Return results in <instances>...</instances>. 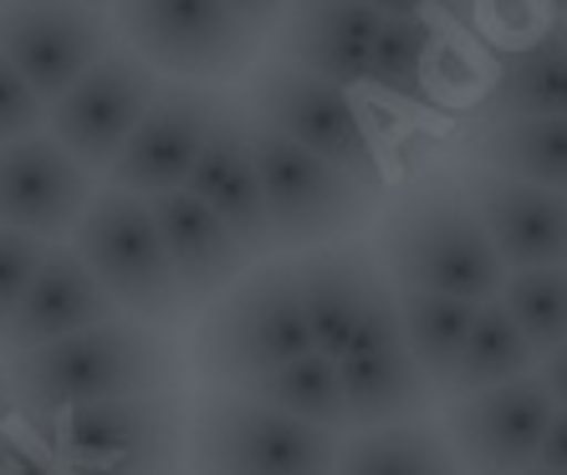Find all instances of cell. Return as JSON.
Segmentation results:
<instances>
[{
  "label": "cell",
  "mask_w": 567,
  "mask_h": 475,
  "mask_svg": "<svg viewBox=\"0 0 567 475\" xmlns=\"http://www.w3.org/2000/svg\"><path fill=\"white\" fill-rule=\"evenodd\" d=\"M11 394L16 410L37 430L78 404H103V399L164 394L179 389V353L154 322L144 317H113L103 328L72 332L56 343L21 348L11 353Z\"/></svg>",
  "instance_id": "6da1fadb"
},
{
  "label": "cell",
  "mask_w": 567,
  "mask_h": 475,
  "mask_svg": "<svg viewBox=\"0 0 567 475\" xmlns=\"http://www.w3.org/2000/svg\"><path fill=\"white\" fill-rule=\"evenodd\" d=\"M379 261L399 287L496 302L512 266L502 261L471 189L450 174H420L379 220Z\"/></svg>",
  "instance_id": "7a4b0ae2"
},
{
  "label": "cell",
  "mask_w": 567,
  "mask_h": 475,
  "mask_svg": "<svg viewBox=\"0 0 567 475\" xmlns=\"http://www.w3.org/2000/svg\"><path fill=\"white\" fill-rule=\"evenodd\" d=\"M312 348L317 338L297 287V261H271L246 271L210 307L195 338V369L215 389H256Z\"/></svg>",
  "instance_id": "3957f363"
},
{
  "label": "cell",
  "mask_w": 567,
  "mask_h": 475,
  "mask_svg": "<svg viewBox=\"0 0 567 475\" xmlns=\"http://www.w3.org/2000/svg\"><path fill=\"white\" fill-rule=\"evenodd\" d=\"M343 435L266 404L251 389H205L189 414V475H338Z\"/></svg>",
  "instance_id": "277c9868"
},
{
  "label": "cell",
  "mask_w": 567,
  "mask_h": 475,
  "mask_svg": "<svg viewBox=\"0 0 567 475\" xmlns=\"http://www.w3.org/2000/svg\"><path fill=\"white\" fill-rule=\"evenodd\" d=\"M256 164H261L266 215H271V246L277 251H317V246L348 240L353 230H363L373 220L379 189L261 118H256Z\"/></svg>",
  "instance_id": "5b68a950"
},
{
  "label": "cell",
  "mask_w": 567,
  "mask_h": 475,
  "mask_svg": "<svg viewBox=\"0 0 567 475\" xmlns=\"http://www.w3.org/2000/svg\"><path fill=\"white\" fill-rule=\"evenodd\" d=\"M72 246L97 271V281L118 297L123 312L144 317V322H174L189 312L185 281L174 271V256L164 246L148 195H133L118 185L97 189L87 215L72 230Z\"/></svg>",
  "instance_id": "8992f818"
},
{
  "label": "cell",
  "mask_w": 567,
  "mask_h": 475,
  "mask_svg": "<svg viewBox=\"0 0 567 475\" xmlns=\"http://www.w3.org/2000/svg\"><path fill=\"white\" fill-rule=\"evenodd\" d=\"M41 435L52 440L56 461L78 475H154L179 465L189 445V414L179 404V389H164L78 404L56 414Z\"/></svg>",
  "instance_id": "52a82bcc"
},
{
  "label": "cell",
  "mask_w": 567,
  "mask_h": 475,
  "mask_svg": "<svg viewBox=\"0 0 567 475\" xmlns=\"http://www.w3.org/2000/svg\"><path fill=\"white\" fill-rule=\"evenodd\" d=\"M113 21L164 78L210 87L251 72L261 52V37L225 0H118Z\"/></svg>",
  "instance_id": "ba28073f"
},
{
  "label": "cell",
  "mask_w": 567,
  "mask_h": 475,
  "mask_svg": "<svg viewBox=\"0 0 567 475\" xmlns=\"http://www.w3.org/2000/svg\"><path fill=\"white\" fill-rule=\"evenodd\" d=\"M246 107H251L261 123H271V128H281L287 138H297L302 148L332 158V164H343V169L358 174L363 185L383 189L379 185V154H373L369 133H363V118H358V107L348 103V93L338 82L271 56V62L251 66Z\"/></svg>",
  "instance_id": "9c48e42d"
},
{
  "label": "cell",
  "mask_w": 567,
  "mask_h": 475,
  "mask_svg": "<svg viewBox=\"0 0 567 475\" xmlns=\"http://www.w3.org/2000/svg\"><path fill=\"white\" fill-rule=\"evenodd\" d=\"M0 47L52 107L107 52H118V21L87 0H6Z\"/></svg>",
  "instance_id": "30bf717a"
},
{
  "label": "cell",
  "mask_w": 567,
  "mask_h": 475,
  "mask_svg": "<svg viewBox=\"0 0 567 475\" xmlns=\"http://www.w3.org/2000/svg\"><path fill=\"white\" fill-rule=\"evenodd\" d=\"M158 87H164V82H158V66L148 62L144 52L118 47V52H107L78 87H66V93L56 97L52 113H47V128H52V138L78 158L87 174H107L113 158L123 154V144L133 138V128L144 123Z\"/></svg>",
  "instance_id": "8fae6325"
},
{
  "label": "cell",
  "mask_w": 567,
  "mask_h": 475,
  "mask_svg": "<svg viewBox=\"0 0 567 475\" xmlns=\"http://www.w3.org/2000/svg\"><path fill=\"white\" fill-rule=\"evenodd\" d=\"M225 103H230V93L210 87V82H185V78L164 82L158 97L148 103L144 123L133 128V138L123 144V154L113 158V169L103 179L118 189H133V195L185 189L205 144H210L215 123H220Z\"/></svg>",
  "instance_id": "7c38bea8"
},
{
  "label": "cell",
  "mask_w": 567,
  "mask_h": 475,
  "mask_svg": "<svg viewBox=\"0 0 567 475\" xmlns=\"http://www.w3.org/2000/svg\"><path fill=\"white\" fill-rule=\"evenodd\" d=\"M557 410L563 404H557L553 383L537 369L496 389L455 394V404L445 410V435L471 475H516L537 465Z\"/></svg>",
  "instance_id": "4fadbf2b"
},
{
  "label": "cell",
  "mask_w": 567,
  "mask_h": 475,
  "mask_svg": "<svg viewBox=\"0 0 567 475\" xmlns=\"http://www.w3.org/2000/svg\"><path fill=\"white\" fill-rule=\"evenodd\" d=\"M338 373H343L353 430L420 420V414L430 410V399H435L440 389L430 383V373L420 369V358L410 353L404 317H399V287H389L379 297V307L369 312V322H363V332L353 338V348L338 358Z\"/></svg>",
  "instance_id": "5bb4252c"
},
{
  "label": "cell",
  "mask_w": 567,
  "mask_h": 475,
  "mask_svg": "<svg viewBox=\"0 0 567 475\" xmlns=\"http://www.w3.org/2000/svg\"><path fill=\"white\" fill-rule=\"evenodd\" d=\"M93 174L52 138V128L0 144V225L66 240L93 205Z\"/></svg>",
  "instance_id": "9a60e30c"
},
{
  "label": "cell",
  "mask_w": 567,
  "mask_h": 475,
  "mask_svg": "<svg viewBox=\"0 0 567 475\" xmlns=\"http://www.w3.org/2000/svg\"><path fill=\"white\" fill-rule=\"evenodd\" d=\"M461 185L471 189L475 210L486 220L496 251L512 271H537V266H567V195L542 189L512 174H496L486 164H465Z\"/></svg>",
  "instance_id": "2e32d148"
},
{
  "label": "cell",
  "mask_w": 567,
  "mask_h": 475,
  "mask_svg": "<svg viewBox=\"0 0 567 475\" xmlns=\"http://www.w3.org/2000/svg\"><path fill=\"white\" fill-rule=\"evenodd\" d=\"M251 256L277 251L271 246V215H266V189H261V164H256V113L240 97H230L215 123L210 144L199 154L189 185Z\"/></svg>",
  "instance_id": "e0dca14e"
},
{
  "label": "cell",
  "mask_w": 567,
  "mask_h": 475,
  "mask_svg": "<svg viewBox=\"0 0 567 475\" xmlns=\"http://www.w3.org/2000/svg\"><path fill=\"white\" fill-rule=\"evenodd\" d=\"M297 287H302V307L317 348L343 358L353 348V338L363 332L369 312L379 307V297L394 287V277H389L383 261H373L369 246L332 240V246L297 256Z\"/></svg>",
  "instance_id": "ac0fdd59"
},
{
  "label": "cell",
  "mask_w": 567,
  "mask_h": 475,
  "mask_svg": "<svg viewBox=\"0 0 567 475\" xmlns=\"http://www.w3.org/2000/svg\"><path fill=\"white\" fill-rule=\"evenodd\" d=\"M383 21L389 16L373 0H291L277 31V56L338 87H358L373 72Z\"/></svg>",
  "instance_id": "d6986e66"
},
{
  "label": "cell",
  "mask_w": 567,
  "mask_h": 475,
  "mask_svg": "<svg viewBox=\"0 0 567 475\" xmlns=\"http://www.w3.org/2000/svg\"><path fill=\"white\" fill-rule=\"evenodd\" d=\"M113 317H123L118 297L97 281V271L82 261L78 246L52 240V251H47L37 281L21 297V307H16L11 328H6L0 343L11 348V353H21V348H41V343H56V338H72V332L103 328Z\"/></svg>",
  "instance_id": "ffe728a7"
},
{
  "label": "cell",
  "mask_w": 567,
  "mask_h": 475,
  "mask_svg": "<svg viewBox=\"0 0 567 475\" xmlns=\"http://www.w3.org/2000/svg\"><path fill=\"white\" fill-rule=\"evenodd\" d=\"M148 205H154V220L174 256V271L185 281L189 307L220 302L251 266V251L240 246V236L195 189H164V195H148Z\"/></svg>",
  "instance_id": "44dd1931"
},
{
  "label": "cell",
  "mask_w": 567,
  "mask_h": 475,
  "mask_svg": "<svg viewBox=\"0 0 567 475\" xmlns=\"http://www.w3.org/2000/svg\"><path fill=\"white\" fill-rule=\"evenodd\" d=\"M481 118H567V21L506 56Z\"/></svg>",
  "instance_id": "7402d4cb"
},
{
  "label": "cell",
  "mask_w": 567,
  "mask_h": 475,
  "mask_svg": "<svg viewBox=\"0 0 567 475\" xmlns=\"http://www.w3.org/2000/svg\"><path fill=\"white\" fill-rule=\"evenodd\" d=\"M338 475H471L450 445L445 424L399 420L379 430H353L338 455Z\"/></svg>",
  "instance_id": "603a6c76"
},
{
  "label": "cell",
  "mask_w": 567,
  "mask_h": 475,
  "mask_svg": "<svg viewBox=\"0 0 567 475\" xmlns=\"http://www.w3.org/2000/svg\"><path fill=\"white\" fill-rule=\"evenodd\" d=\"M471 154L496 174L567 195V118H486Z\"/></svg>",
  "instance_id": "cb8c5ba5"
},
{
  "label": "cell",
  "mask_w": 567,
  "mask_h": 475,
  "mask_svg": "<svg viewBox=\"0 0 567 475\" xmlns=\"http://www.w3.org/2000/svg\"><path fill=\"white\" fill-rule=\"evenodd\" d=\"M399 317H404L410 353L420 358V369L430 373V383L450 389L455 369H461L465 343H471L475 317H481V302H471V297H445V291L399 287Z\"/></svg>",
  "instance_id": "d4e9b609"
},
{
  "label": "cell",
  "mask_w": 567,
  "mask_h": 475,
  "mask_svg": "<svg viewBox=\"0 0 567 475\" xmlns=\"http://www.w3.org/2000/svg\"><path fill=\"white\" fill-rule=\"evenodd\" d=\"M542 369L537 348L522 332V322L512 317V307L496 297V302H481V317L471 328V343L461 353V369H455V383L450 394H475V389H496V383L527 379V373Z\"/></svg>",
  "instance_id": "484cf974"
},
{
  "label": "cell",
  "mask_w": 567,
  "mask_h": 475,
  "mask_svg": "<svg viewBox=\"0 0 567 475\" xmlns=\"http://www.w3.org/2000/svg\"><path fill=\"white\" fill-rule=\"evenodd\" d=\"M251 394H261L266 404L297 414V420L328 424V430H353V414H348V394H343V373H338V358L312 348L297 363H287L281 373H271L266 383H256Z\"/></svg>",
  "instance_id": "4316f807"
},
{
  "label": "cell",
  "mask_w": 567,
  "mask_h": 475,
  "mask_svg": "<svg viewBox=\"0 0 567 475\" xmlns=\"http://www.w3.org/2000/svg\"><path fill=\"white\" fill-rule=\"evenodd\" d=\"M502 302L532 338L537 358L557 353L567 343V266H537V271H512Z\"/></svg>",
  "instance_id": "83f0119b"
},
{
  "label": "cell",
  "mask_w": 567,
  "mask_h": 475,
  "mask_svg": "<svg viewBox=\"0 0 567 475\" xmlns=\"http://www.w3.org/2000/svg\"><path fill=\"white\" fill-rule=\"evenodd\" d=\"M430 47H435V31L424 16H389L379 31V47H373V72L369 82L389 97H410L424 103L430 87H424V62H430Z\"/></svg>",
  "instance_id": "f1b7e54d"
},
{
  "label": "cell",
  "mask_w": 567,
  "mask_h": 475,
  "mask_svg": "<svg viewBox=\"0 0 567 475\" xmlns=\"http://www.w3.org/2000/svg\"><path fill=\"white\" fill-rule=\"evenodd\" d=\"M47 251H52V240L16 230V225H0V338L11 328V317L21 307V297L31 291V281H37Z\"/></svg>",
  "instance_id": "f546056e"
},
{
  "label": "cell",
  "mask_w": 567,
  "mask_h": 475,
  "mask_svg": "<svg viewBox=\"0 0 567 475\" xmlns=\"http://www.w3.org/2000/svg\"><path fill=\"white\" fill-rule=\"evenodd\" d=\"M47 97L21 78V66L6 56L0 47V144H16V138H31V133L47 128Z\"/></svg>",
  "instance_id": "4dcf8cb0"
},
{
  "label": "cell",
  "mask_w": 567,
  "mask_h": 475,
  "mask_svg": "<svg viewBox=\"0 0 567 475\" xmlns=\"http://www.w3.org/2000/svg\"><path fill=\"white\" fill-rule=\"evenodd\" d=\"M225 6H230L256 37H271V27H277L281 11H287V0H225Z\"/></svg>",
  "instance_id": "1f68e13d"
},
{
  "label": "cell",
  "mask_w": 567,
  "mask_h": 475,
  "mask_svg": "<svg viewBox=\"0 0 567 475\" xmlns=\"http://www.w3.org/2000/svg\"><path fill=\"white\" fill-rule=\"evenodd\" d=\"M537 465H547V471H563V475H567V404L553 414V424H547V440H542Z\"/></svg>",
  "instance_id": "d6a6232c"
},
{
  "label": "cell",
  "mask_w": 567,
  "mask_h": 475,
  "mask_svg": "<svg viewBox=\"0 0 567 475\" xmlns=\"http://www.w3.org/2000/svg\"><path fill=\"white\" fill-rule=\"evenodd\" d=\"M542 379L553 383L557 404H567V343L557 348V353H547V358H542Z\"/></svg>",
  "instance_id": "836d02e7"
},
{
  "label": "cell",
  "mask_w": 567,
  "mask_h": 475,
  "mask_svg": "<svg viewBox=\"0 0 567 475\" xmlns=\"http://www.w3.org/2000/svg\"><path fill=\"white\" fill-rule=\"evenodd\" d=\"M383 16H424L430 6H450V0H373Z\"/></svg>",
  "instance_id": "e575fe53"
},
{
  "label": "cell",
  "mask_w": 567,
  "mask_h": 475,
  "mask_svg": "<svg viewBox=\"0 0 567 475\" xmlns=\"http://www.w3.org/2000/svg\"><path fill=\"white\" fill-rule=\"evenodd\" d=\"M16 404V394H11V369L0 363V420H6V410Z\"/></svg>",
  "instance_id": "d590c367"
},
{
  "label": "cell",
  "mask_w": 567,
  "mask_h": 475,
  "mask_svg": "<svg viewBox=\"0 0 567 475\" xmlns=\"http://www.w3.org/2000/svg\"><path fill=\"white\" fill-rule=\"evenodd\" d=\"M516 475H563V471H547V465H532V471H516Z\"/></svg>",
  "instance_id": "8d00e7d4"
},
{
  "label": "cell",
  "mask_w": 567,
  "mask_h": 475,
  "mask_svg": "<svg viewBox=\"0 0 567 475\" xmlns=\"http://www.w3.org/2000/svg\"><path fill=\"white\" fill-rule=\"evenodd\" d=\"M87 6H118V0H87Z\"/></svg>",
  "instance_id": "74e56055"
},
{
  "label": "cell",
  "mask_w": 567,
  "mask_h": 475,
  "mask_svg": "<svg viewBox=\"0 0 567 475\" xmlns=\"http://www.w3.org/2000/svg\"><path fill=\"white\" fill-rule=\"evenodd\" d=\"M154 475H179V465H174V471H154Z\"/></svg>",
  "instance_id": "f35d334b"
},
{
  "label": "cell",
  "mask_w": 567,
  "mask_h": 475,
  "mask_svg": "<svg viewBox=\"0 0 567 475\" xmlns=\"http://www.w3.org/2000/svg\"><path fill=\"white\" fill-rule=\"evenodd\" d=\"M0 6H6V0H0Z\"/></svg>",
  "instance_id": "ab89813d"
}]
</instances>
